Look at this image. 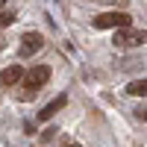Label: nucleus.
<instances>
[{"label": "nucleus", "mask_w": 147, "mask_h": 147, "mask_svg": "<svg viewBox=\"0 0 147 147\" xmlns=\"http://www.w3.org/2000/svg\"><path fill=\"white\" fill-rule=\"evenodd\" d=\"M47 80H50V68H47V65H32L30 71H24L18 97H21V100H32V97L38 94V88L47 85Z\"/></svg>", "instance_id": "f257e3e1"}, {"label": "nucleus", "mask_w": 147, "mask_h": 147, "mask_svg": "<svg viewBox=\"0 0 147 147\" xmlns=\"http://www.w3.org/2000/svg\"><path fill=\"white\" fill-rule=\"evenodd\" d=\"M94 30H124L132 24V18L127 15V12H103V15H94Z\"/></svg>", "instance_id": "f03ea898"}, {"label": "nucleus", "mask_w": 147, "mask_h": 147, "mask_svg": "<svg viewBox=\"0 0 147 147\" xmlns=\"http://www.w3.org/2000/svg\"><path fill=\"white\" fill-rule=\"evenodd\" d=\"M112 44L115 47H141V44H147V30H129V27L115 30Z\"/></svg>", "instance_id": "7ed1b4c3"}, {"label": "nucleus", "mask_w": 147, "mask_h": 147, "mask_svg": "<svg viewBox=\"0 0 147 147\" xmlns=\"http://www.w3.org/2000/svg\"><path fill=\"white\" fill-rule=\"evenodd\" d=\"M41 47H44V35H41V32H24L18 53H21V59H30V56L38 53Z\"/></svg>", "instance_id": "20e7f679"}, {"label": "nucleus", "mask_w": 147, "mask_h": 147, "mask_svg": "<svg viewBox=\"0 0 147 147\" xmlns=\"http://www.w3.org/2000/svg\"><path fill=\"white\" fill-rule=\"evenodd\" d=\"M65 106H68V94H56L53 100H50V103H47V106L41 109V112H38V121H50L56 112H62Z\"/></svg>", "instance_id": "39448f33"}, {"label": "nucleus", "mask_w": 147, "mask_h": 147, "mask_svg": "<svg viewBox=\"0 0 147 147\" xmlns=\"http://www.w3.org/2000/svg\"><path fill=\"white\" fill-rule=\"evenodd\" d=\"M24 80V65H9L6 71H0V85H18Z\"/></svg>", "instance_id": "423d86ee"}, {"label": "nucleus", "mask_w": 147, "mask_h": 147, "mask_svg": "<svg viewBox=\"0 0 147 147\" xmlns=\"http://www.w3.org/2000/svg\"><path fill=\"white\" fill-rule=\"evenodd\" d=\"M127 94H132V97H147V80H132V82L127 85Z\"/></svg>", "instance_id": "0eeeda50"}, {"label": "nucleus", "mask_w": 147, "mask_h": 147, "mask_svg": "<svg viewBox=\"0 0 147 147\" xmlns=\"http://www.w3.org/2000/svg\"><path fill=\"white\" fill-rule=\"evenodd\" d=\"M15 12H12V9H0V30H3V27H9V24H15Z\"/></svg>", "instance_id": "6e6552de"}, {"label": "nucleus", "mask_w": 147, "mask_h": 147, "mask_svg": "<svg viewBox=\"0 0 147 147\" xmlns=\"http://www.w3.org/2000/svg\"><path fill=\"white\" fill-rule=\"evenodd\" d=\"M53 136H56V129H44V132H41V141H50Z\"/></svg>", "instance_id": "1a4fd4ad"}, {"label": "nucleus", "mask_w": 147, "mask_h": 147, "mask_svg": "<svg viewBox=\"0 0 147 147\" xmlns=\"http://www.w3.org/2000/svg\"><path fill=\"white\" fill-rule=\"evenodd\" d=\"M3 47H6V38H3V32H0V50H3Z\"/></svg>", "instance_id": "9d476101"}, {"label": "nucleus", "mask_w": 147, "mask_h": 147, "mask_svg": "<svg viewBox=\"0 0 147 147\" xmlns=\"http://www.w3.org/2000/svg\"><path fill=\"white\" fill-rule=\"evenodd\" d=\"M65 147H80V144H77V141H74V144H65Z\"/></svg>", "instance_id": "9b49d317"}, {"label": "nucleus", "mask_w": 147, "mask_h": 147, "mask_svg": "<svg viewBox=\"0 0 147 147\" xmlns=\"http://www.w3.org/2000/svg\"><path fill=\"white\" fill-rule=\"evenodd\" d=\"M3 6H6V0H0V9H3Z\"/></svg>", "instance_id": "f8f14e48"}]
</instances>
